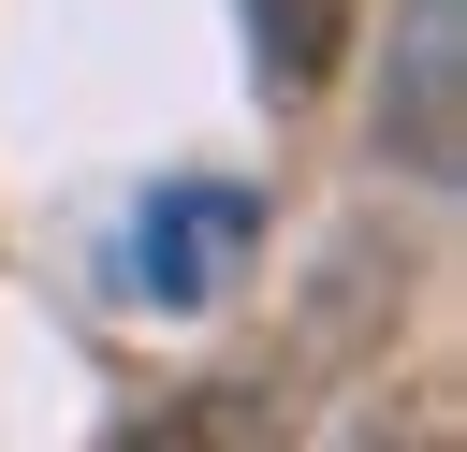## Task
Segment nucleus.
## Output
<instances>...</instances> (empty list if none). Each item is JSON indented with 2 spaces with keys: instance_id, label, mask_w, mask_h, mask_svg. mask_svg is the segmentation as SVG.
Instances as JSON below:
<instances>
[{
  "instance_id": "obj_1",
  "label": "nucleus",
  "mask_w": 467,
  "mask_h": 452,
  "mask_svg": "<svg viewBox=\"0 0 467 452\" xmlns=\"http://www.w3.org/2000/svg\"><path fill=\"white\" fill-rule=\"evenodd\" d=\"M379 146L409 175L467 160V0H409V58H394V102H379Z\"/></svg>"
},
{
  "instance_id": "obj_2",
  "label": "nucleus",
  "mask_w": 467,
  "mask_h": 452,
  "mask_svg": "<svg viewBox=\"0 0 467 452\" xmlns=\"http://www.w3.org/2000/svg\"><path fill=\"white\" fill-rule=\"evenodd\" d=\"M248 190H161L146 204V233H131V277L161 292V306H219L234 292V262H248Z\"/></svg>"
},
{
  "instance_id": "obj_3",
  "label": "nucleus",
  "mask_w": 467,
  "mask_h": 452,
  "mask_svg": "<svg viewBox=\"0 0 467 452\" xmlns=\"http://www.w3.org/2000/svg\"><path fill=\"white\" fill-rule=\"evenodd\" d=\"M248 29H263V58H277V87H321L336 44H350V0H248Z\"/></svg>"
}]
</instances>
